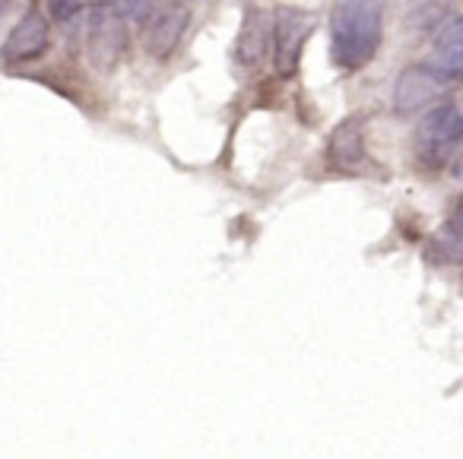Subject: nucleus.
Instances as JSON below:
<instances>
[{
  "label": "nucleus",
  "instance_id": "obj_1",
  "mask_svg": "<svg viewBox=\"0 0 463 459\" xmlns=\"http://www.w3.org/2000/svg\"><path fill=\"white\" fill-rule=\"evenodd\" d=\"M387 0H334L330 4V61L353 73L372 64L384 39Z\"/></svg>",
  "mask_w": 463,
  "mask_h": 459
},
{
  "label": "nucleus",
  "instance_id": "obj_2",
  "mask_svg": "<svg viewBox=\"0 0 463 459\" xmlns=\"http://www.w3.org/2000/svg\"><path fill=\"white\" fill-rule=\"evenodd\" d=\"M317 26V14L302 7H277L273 14V67L279 77H296L298 64H302L305 42L311 39Z\"/></svg>",
  "mask_w": 463,
  "mask_h": 459
},
{
  "label": "nucleus",
  "instance_id": "obj_3",
  "mask_svg": "<svg viewBox=\"0 0 463 459\" xmlns=\"http://www.w3.org/2000/svg\"><path fill=\"white\" fill-rule=\"evenodd\" d=\"M86 52H90L92 67L102 73L115 70L118 61L128 52V20H124V14L118 10L115 0H102V4L92 10Z\"/></svg>",
  "mask_w": 463,
  "mask_h": 459
},
{
  "label": "nucleus",
  "instance_id": "obj_4",
  "mask_svg": "<svg viewBox=\"0 0 463 459\" xmlns=\"http://www.w3.org/2000/svg\"><path fill=\"white\" fill-rule=\"evenodd\" d=\"M463 140V111L454 102H441L425 111L416 130L419 155L429 162H441Z\"/></svg>",
  "mask_w": 463,
  "mask_h": 459
},
{
  "label": "nucleus",
  "instance_id": "obj_5",
  "mask_svg": "<svg viewBox=\"0 0 463 459\" xmlns=\"http://www.w3.org/2000/svg\"><path fill=\"white\" fill-rule=\"evenodd\" d=\"M187 26H191V7L187 4H162L159 10H149L143 20V48L149 58L168 61L175 48L181 45Z\"/></svg>",
  "mask_w": 463,
  "mask_h": 459
},
{
  "label": "nucleus",
  "instance_id": "obj_6",
  "mask_svg": "<svg viewBox=\"0 0 463 459\" xmlns=\"http://www.w3.org/2000/svg\"><path fill=\"white\" fill-rule=\"evenodd\" d=\"M52 45V26H48L45 14L42 10H26V14L16 20V26L7 33L4 45H0V61L7 67L16 64H33Z\"/></svg>",
  "mask_w": 463,
  "mask_h": 459
},
{
  "label": "nucleus",
  "instance_id": "obj_7",
  "mask_svg": "<svg viewBox=\"0 0 463 459\" xmlns=\"http://www.w3.org/2000/svg\"><path fill=\"white\" fill-rule=\"evenodd\" d=\"M450 83H454V80L444 77V73L435 70L431 64L406 67L397 77V86H393V111H397V115H412V111L425 108V105H431L435 98H441Z\"/></svg>",
  "mask_w": 463,
  "mask_h": 459
},
{
  "label": "nucleus",
  "instance_id": "obj_8",
  "mask_svg": "<svg viewBox=\"0 0 463 459\" xmlns=\"http://www.w3.org/2000/svg\"><path fill=\"white\" fill-rule=\"evenodd\" d=\"M273 42V20L260 7H248L241 16V29L235 48H232V61L241 73H254L264 64L267 52H270Z\"/></svg>",
  "mask_w": 463,
  "mask_h": 459
},
{
  "label": "nucleus",
  "instance_id": "obj_9",
  "mask_svg": "<svg viewBox=\"0 0 463 459\" xmlns=\"http://www.w3.org/2000/svg\"><path fill=\"white\" fill-rule=\"evenodd\" d=\"M327 162L343 174H353L365 165V117L353 115L336 124L327 140Z\"/></svg>",
  "mask_w": 463,
  "mask_h": 459
},
{
  "label": "nucleus",
  "instance_id": "obj_10",
  "mask_svg": "<svg viewBox=\"0 0 463 459\" xmlns=\"http://www.w3.org/2000/svg\"><path fill=\"white\" fill-rule=\"evenodd\" d=\"M429 64L441 70L450 80H463V16L450 20L441 33L435 35Z\"/></svg>",
  "mask_w": 463,
  "mask_h": 459
},
{
  "label": "nucleus",
  "instance_id": "obj_11",
  "mask_svg": "<svg viewBox=\"0 0 463 459\" xmlns=\"http://www.w3.org/2000/svg\"><path fill=\"white\" fill-rule=\"evenodd\" d=\"M444 241L454 244V248L463 254V193L457 197L454 210H450L448 222H444Z\"/></svg>",
  "mask_w": 463,
  "mask_h": 459
},
{
  "label": "nucleus",
  "instance_id": "obj_12",
  "mask_svg": "<svg viewBox=\"0 0 463 459\" xmlns=\"http://www.w3.org/2000/svg\"><path fill=\"white\" fill-rule=\"evenodd\" d=\"M86 0H48V7H52V16L54 20H71L83 10Z\"/></svg>",
  "mask_w": 463,
  "mask_h": 459
},
{
  "label": "nucleus",
  "instance_id": "obj_13",
  "mask_svg": "<svg viewBox=\"0 0 463 459\" xmlns=\"http://www.w3.org/2000/svg\"><path fill=\"white\" fill-rule=\"evenodd\" d=\"M454 178H457V181H463V153L454 159Z\"/></svg>",
  "mask_w": 463,
  "mask_h": 459
}]
</instances>
